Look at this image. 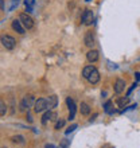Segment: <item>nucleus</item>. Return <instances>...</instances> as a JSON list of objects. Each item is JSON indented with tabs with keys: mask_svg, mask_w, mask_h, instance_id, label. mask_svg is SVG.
<instances>
[{
	"mask_svg": "<svg viewBox=\"0 0 140 148\" xmlns=\"http://www.w3.org/2000/svg\"><path fill=\"white\" fill-rule=\"evenodd\" d=\"M35 104V98L34 96H31V94H27V96H24L23 100H22V102H20V110H28V108H31V106H34Z\"/></svg>",
	"mask_w": 140,
	"mask_h": 148,
	"instance_id": "nucleus-1",
	"label": "nucleus"
},
{
	"mask_svg": "<svg viewBox=\"0 0 140 148\" xmlns=\"http://www.w3.org/2000/svg\"><path fill=\"white\" fill-rule=\"evenodd\" d=\"M0 40H1V43H3V46L7 49V50H12L14 47H15L16 42H15V39L12 38L11 35H1L0 36Z\"/></svg>",
	"mask_w": 140,
	"mask_h": 148,
	"instance_id": "nucleus-2",
	"label": "nucleus"
},
{
	"mask_svg": "<svg viewBox=\"0 0 140 148\" xmlns=\"http://www.w3.org/2000/svg\"><path fill=\"white\" fill-rule=\"evenodd\" d=\"M19 20L22 22L23 27L27 28V30H31V28L34 27V20H32V18L28 15V14H20Z\"/></svg>",
	"mask_w": 140,
	"mask_h": 148,
	"instance_id": "nucleus-3",
	"label": "nucleus"
},
{
	"mask_svg": "<svg viewBox=\"0 0 140 148\" xmlns=\"http://www.w3.org/2000/svg\"><path fill=\"white\" fill-rule=\"evenodd\" d=\"M46 109H49V108H47V100L39 98V100L35 101V104H34V112L35 113H42Z\"/></svg>",
	"mask_w": 140,
	"mask_h": 148,
	"instance_id": "nucleus-4",
	"label": "nucleus"
},
{
	"mask_svg": "<svg viewBox=\"0 0 140 148\" xmlns=\"http://www.w3.org/2000/svg\"><path fill=\"white\" fill-rule=\"evenodd\" d=\"M93 19H94V15H93V11L92 10H85L84 14H82V23L85 26H90L93 23Z\"/></svg>",
	"mask_w": 140,
	"mask_h": 148,
	"instance_id": "nucleus-5",
	"label": "nucleus"
},
{
	"mask_svg": "<svg viewBox=\"0 0 140 148\" xmlns=\"http://www.w3.org/2000/svg\"><path fill=\"white\" fill-rule=\"evenodd\" d=\"M66 104H67V106H69V120H74V116H75V110H77V108H75V104H74L73 98L67 97L66 98Z\"/></svg>",
	"mask_w": 140,
	"mask_h": 148,
	"instance_id": "nucleus-6",
	"label": "nucleus"
},
{
	"mask_svg": "<svg viewBox=\"0 0 140 148\" xmlns=\"http://www.w3.org/2000/svg\"><path fill=\"white\" fill-rule=\"evenodd\" d=\"M12 28H14V30H15L18 34H24V30H26V28L23 27V24H22V22H20L19 19L12 20Z\"/></svg>",
	"mask_w": 140,
	"mask_h": 148,
	"instance_id": "nucleus-7",
	"label": "nucleus"
},
{
	"mask_svg": "<svg viewBox=\"0 0 140 148\" xmlns=\"http://www.w3.org/2000/svg\"><path fill=\"white\" fill-rule=\"evenodd\" d=\"M47 108L49 109H54V108H57V105H58V97L55 96V94H53V96H50V97H47Z\"/></svg>",
	"mask_w": 140,
	"mask_h": 148,
	"instance_id": "nucleus-8",
	"label": "nucleus"
},
{
	"mask_svg": "<svg viewBox=\"0 0 140 148\" xmlns=\"http://www.w3.org/2000/svg\"><path fill=\"white\" fill-rule=\"evenodd\" d=\"M124 88H125V81L121 79V78H117L116 82H115V92L117 94H120L121 92H124Z\"/></svg>",
	"mask_w": 140,
	"mask_h": 148,
	"instance_id": "nucleus-9",
	"label": "nucleus"
},
{
	"mask_svg": "<svg viewBox=\"0 0 140 148\" xmlns=\"http://www.w3.org/2000/svg\"><path fill=\"white\" fill-rule=\"evenodd\" d=\"M49 120H51V121L57 120V113H55V112H50V109H49L46 113H45V114H43V117H42V124H46Z\"/></svg>",
	"mask_w": 140,
	"mask_h": 148,
	"instance_id": "nucleus-10",
	"label": "nucleus"
},
{
	"mask_svg": "<svg viewBox=\"0 0 140 148\" xmlns=\"http://www.w3.org/2000/svg\"><path fill=\"white\" fill-rule=\"evenodd\" d=\"M88 81H89L90 84H93V85H94V84H97V82L100 81V73H98L97 69H94V70H93V73L90 74L89 78H88Z\"/></svg>",
	"mask_w": 140,
	"mask_h": 148,
	"instance_id": "nucleus-11",
	"label": "nucleus"
},
{
	"mask_svg": "<svg viewBox=\"0 0 140 148\" xmlns=\"http://www.w3.org/2000/svg\"><path fill=\"white\" fill-rule=\"evenodd\" d=\"M84 42H85V45L88 47H93V45H94V36H93V34H92V32H86Z\"/></svg>",
	"mask_w": 140,
	"mask_h": 148,
	"instance_id": "nucleus-12",
	"label": "nucleus"
},
{
	"mask_svg": "<svg viewBox=\"0 0 140 148\" xmlns=\"http://www.w3.org/2000/svg\"><path fill=\"white\" fill-rule=\"evenodd\" d=\"M86 58H88V61H89V62H96V61L98 59V51H96V50L88 51Z\"/></svg>",
	"mask_w": 140,
	"mask_h": 148,
	"instance_id": "nucleus-13",
	"label": "nucleus"
},
{
	"mask_svg": "<svg viewBox=\"0 0 140 148\" xmlns=\"http://www.w3.org/2000/svg\"><path fill=\"white\" fill-rule=\"evenodd\" d=\"M96 69L94 66H92V65H89V66H86V67H84V70H82V75H84V78H89V75L92 73H93V70Z\"/></svg>",
	"mask_w": 140,
	"mask_h": 148,
	"instance_id": "nucleus-14",
	"label": "nucleus"
},
{
	"mask_svg": "<svg viewBox=\"0 0 140 148\" xmlns=\"http://www.w3.org/2000/svg\"><path fill=\"white\" fill-rule=\"evenodd\" d=\"M80 108H81V113L84 116H88L90 113V106L88 105L86 102H81V106H80Z\"/></svg>",
	"mask_w": 140,
	"mask_h": 148,
	"instance_id": "nucleus-15",
	"label": "nucleus"
},
{
	"mask_svg": "<svg viewBox=\"0 0 140 148\" xmlns=\"http://www.w3.org/2000/svg\"><path fill=\"white\" fill-rule=\"evenodd\" d=\"M128 101H129L128 97H124V98L121 97V98H119V100H117V104H119V106H120V108H124V106L128 104Z\"/></svg>",
	"mask_w": 140,
	"mask_h": 148,
	"instance_id": "nucleus-16",
	"label": "nucleus"
},
{
	"mask_svg": "<svg viewBox=\"0 0 140 148\" xmlns=\"http://www.w3.org/2000/svg\"><path fill=\"white\" fill-rule=\"evenodd\" d=\"M14 143H18V144H23L24 143V137L23 136H20V135H18V136H14L11 139Z\"/></svg>",
	"mask_w": 140,
	"mask_h": 148,
	"instance_id": "nucleus-17",
	"label": "nucleus"
},
{
	"mask_svg": "<svg viewBox=\"0 0 140 148\" xmlns=\"http://www.w3.org/2000/svg\"><path fill=\"white\" fill-rule=\"evenodd\" d=\"M5 112H7V106H5V104H4L1 100H0V116H4Z\"/></svg>",
	"mask_w": 140,
	"mask_h": 148,
	"instance_id": "nucleus-18",
	"label": "nucleus"
},
{
	"mask_svg": "<svg viewBox=\"0 0 140 148\" xmlns=\"http://www.w3.org/2000/svg\"><path fill=\"white\" fill-rule=\"evenodd\" d=\"M63 125H65V120H63V119H59V120L55 123V129H61Z\"/></svg>",
	"mask_w": 140,
	"mask_h": 148,
	"instance_id": "nucleus-19",
	"label": "nucleus"
},
{
	"mask_svg": "<svg viewBox=\"0 0 140 148\" xmlns=\"http://www.w3.org/2000/svg\"><path fill=\"white\" fill-rule=\"evenodd\" d=\"M110 109H112V101L105 102V105H104V110H105L106 113H110Z\"/></svg>",
	"mask_w": 140,
	"mask_h": 148,
	"instance_id": "nucleus-20",
	"label": "nucleus"
},
{
	"mask_svg": "<svg viewBox=\"0 0 140 148\" xmlns=\"http://www.w3.org/2000/svg\"><path fill=\"white\" fill-rule=\"evenodd\" d=\"M69 147V140H66V139H63L62 141H61V144H59V147L57 148H67Z\"/></svg>",
	"mask_w": 140,
	"mask_h": 148,
	"instance_id": "nucleus-21",
	"label": "nucleus"
},
{
	"mask_svg": "<svg viewBox=\"0 0 140 148\" xmlns=\"http://www.w3.org/2000/svg\"><path fill=\"white\" fill-rule=\"evenodd\" d=\"M74 129H77V124H73V125H70L69 128L66 129V132H65V133H66V135H69V133H71V132H73Z\"/></svg>",
	"mask_w": 140,
	"mask_h": 148,
	"instance_id": "nucleus-22",
	"label": "nucleus"
},
{
	"mask_svg": "<svg viewBox=\"0 0 140 148\" xmlns=\"http://www.w3.org/2000/svg\"><path fill=\"white\" fill-rule=\"evenodd\" d=\"M24 4H26V7H34L35 0H24Z\"/></svg>",
	"mask_w": 140,
	"mask_h": 148,
	"instance_id": "nucleus-23",
	"label": "nucleus"
},
{
	"mask_svg": "<svg viewBox=\"0 0 140 148\" xmlns=\"http://www.w3.org/2000/svg\"><path fill=\"white\" fill-rule=\"evenodd\" d=\"M135 88H136V82H133V84H132V86H131V89L128 90V93H127V96H129V94H131V92H132V90L135 89Z\"/></svg>",
	"mask_w": 140,
	"mask_h": 148,
	"instance_id": "nucleus-24",
	"label": "nucleus"
},
{
	"mask_svg": "<svg viewBox=\"0 0 140 148\" xmlns=\"http://www.w3.org/2000/svg\"><path fill=\"white\" fill-rule=\"evenodd\" d=\"M26 11H27V14H32L34 10H32V7H26Z\"/></svg>",
	"mask_w": 140,
	"mask_h": 148,
	"instance_id": "nucleus-25",
	"label": "nucleus"
},
{
	"mask_svg": "<svg viewBox=\"0 0 140 148\" xmlns=\"http://www.w3.org/2000/svg\"><path fill=\"white\" fill-rule=\"evenodd\" d=\"M4 10V0H0V11Z\"/></svg>",
	"mask_w": 140,
	"mask_h": 148,
	"instance_id": "nucleus-26",
	"label": "nucleus"
},
{
	"mask_svg": "<svg viewBox=\"0 0 140 148\" xmlns=\"http://www.w3.org/2000/svg\"><path fill=\"white\" fill-rule=\"evenodd\" d=\"M45 148H57L54 144H46L45 145Z\"/></svg>",
	"mask_w": 140,
	"mask_h": 148,
	"instance_id": "nucleus-27",
	"label": "nucleus"
},
{
	"mask_svg": "<svg viewBox=\"0 0 140 148\" xmlns=\"http://www.w3.org/2000/svg\"><path fill=\"white\" fill-rule=\"evenodd\" d=\"M27 119H28V121H30V123H32V117L30 116V114H28V113H27Z\"/></svg>",
	"mask_w": 140,
	"mask_h": 148,
	"instance_id": "nucleus-28",
	"label": "nucleus"
},
{
	"mask_svg": "<svg viewBox=\"0 0 140 148\" xmlns=\"http://www.w3.org/2000/svg\"><path fill=\"white\" fill-rule=\"evenodd\" d=\"M135 75H136V79H137V81H140V73H136Z\"/></svg>",
	"mask_w": 140,
	"mask_h": 148,
	"instance_id": "nucleus-29",
	"label": "nucleus"
},
{
	"mask_svg": "<svg viewBox=\"0 0 140 148\" xmlns=\"http://www.w3.org/2000/svg\"><path fill=\"white\" fill-rule=\"evenodd\" d=\"M3 148H7V147H3Z\"/></svg>",
	"mask_w": 140,
	"mask_h": 148,
	"instance_id": "nucleus-30",
	"label": "nucleus"
},
{
	"mask_svg": "<svg viewBox=\"0 0 140 148\" xmlns=\"http://www.w3.org/2000/svg\"><path fill=\"white\" fill-rule=\"evenodd\" d=\"M88 1H89V0H88Z\"/></svg>",
	"mask_w": 140,
	"mask_h": 148,
	"instance_id": "nucleus-31",
	"label": "nucleus"
}]
</instances>
